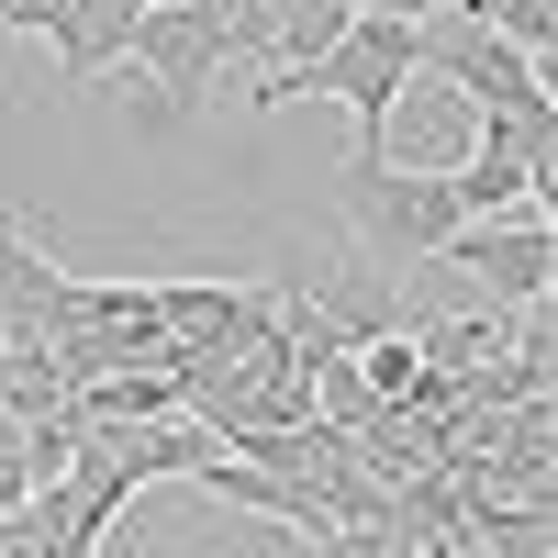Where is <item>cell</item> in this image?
I'll return each mask as SVG.
<instances>
[{"label":"cell","mask_w":558,"mask_h":558,"mask_svg":"<svg viewBox=\"0 0 558 558\" xmlns=\"http://www.w3.org/2000/svg\"><path fill=\"white\" fill-rule=\"evenodd\" d=\"M336 213H347V235L368 268H425L447 235H458V191H447V168H391V157H347L336 168Z\"/></svg>","instance_id":"cell-1"},{"label":"cell","mask_w":558,"mask_h":558,"mask_svg":"<svg viewBox=\"0 0 558 558\" xmlns=\"http://www.w3.org/2000/svg\"><path fill=\"white\" fill-rule=\"evenodd\" d=\"M413 68H425V34H413V23H391V12H347V34L291 78V101H336V112L357 123L347 157H380V123L402 112V78H413ZM291 101H279V112H291Z\"/></svg>","instance_id":"cell-2"},{"label":"cell","mask_w":558,"mask_h":558,"mask_svg":"<svg viewBox=\"0 0 558 558\" xmlns=\"http://www.w3.org/2000/svg\"><path fill=\"white\" fill-rule=\"evenodd\" d=\"M413 34H425V68H436L481 123H502V112H547V57L502 45L481 12H436V23H413Z\"/></svg>","instance_id":"cell-3"},{"label":"cell","mask_w":558,"mask_h":558,"mask_svg":"<svg viewBox=\"0 0 558 558\" xmlns=\"http://www.w3.org/2000/svg\"><path fill=\"white\" fill-rule=\"evenodd\" d=\"M425 268H458L492 313H514V302L558 291V223H547V202H525V213H481V223H458Z\"/></svg>","instance_id":"cell-4"},{"label":"cell","mask_w":558,"mask_h":558,"mask_svg":"<svg viewBox=\"0 0 558 558\" xmlns=\"http://www.w3.org/2000/svg\"><path fill=\"white\" fill-rule=\"evenodd\" d=\"M123 68H146L168 112H202V89L223 78V0H168V12H134Z\"/></svg>","instance_id":"cell-5"},{"label":"cell","mask_w":558,"mask_h":558,"mask_svg":"<svg viewBox=\"0 0 558 558\" xmlns=\"http://www.w3.org/2000/svg\"><path fill=\"white\" fill-rule=\"evenodd\" d=\"M291 291H302L324 324H336V347H380V336H402V279H391V268H368L357 246H347L336 268H302Z\"/></svg>","instance_id":"cell-6"},{"label":"cell","mask_w":558,"mask_h":558,"mask_svg":"<svg viewBox=\"0 0 558 558\" xmlns=\"http://www.w3.org/2000/svg\"><path fill=\"white\" fill-rule=\"evenodd\" d=\"M45 45H57V78L68 89H101L123 68V34H134V0H45Z\"/></svg>","instance_id":"cell-7"},{"label":"cell","mask_w":558,"mask_h":558,"mask_svg":"<svg viewBox=\"0 0 558 558\" xmlns=\"http://www.w3.org/2000/svg\"><path fill=\"white\" fill-rule=\"evenodd\" d=\"M481 23L502 45H525V57H547V34H558V0H481Z\"/></svg>","instance_id":"cell-8"},{"label":"cell","mask_w":558,"mask_h":558,"mask_svg":"<svg viewBox=\"0 0 558 558\" xmlns=\"http://www.w3.org/2000/svg\"><path fill=\"white\" fill-rule=\"evenodd\" d=\"M12 45H23V34H12V0H0V57H12Z\"/></svg>","instance_id":"cell-9"}]
</instances>
